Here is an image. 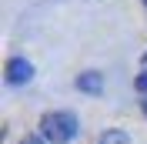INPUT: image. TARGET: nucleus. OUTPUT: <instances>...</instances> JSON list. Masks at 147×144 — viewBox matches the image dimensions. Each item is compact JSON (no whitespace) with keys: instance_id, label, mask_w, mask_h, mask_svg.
I'll list each match as a JSON object with an SVG mask.
<instances>
[{"instance_id":"f257e3e1","label":"nucleus","mask_w":147,"mask_h":144,"mask_svg":"<svg viewBox=\"0 0 147 144\" xmlns=\"http://www.w3.org/2000/svg\"><path fill=\"white\" fill-rule=\"evenodd\" d=\"M77 127L80 124H77V117L70 111H47L40 117V134L50 144H70L77 137Z\"/></svg>"},{"instance_id":"f03ea898","label":"nucleus","mask_w":147,"mask_h":144,"mask_svg":"<svg viewBox=\"0 0 147 144\" xmlns=\"http://www.w3.org/2000/svg\"><path fill=\"white\" fill-rule=\"evenodd\" d=\"M34 77V64L27 57H10L7 60V81L10 84H27Z\"/></svg>"},{"instance_id":"7ed1b4c3","label":"nucleus","mask_w":147,"mask_h":144,"mask_svg":"<svg viewBox=\"0 0 147 144\" xmlns=\"http://www.w3.org/2000/svg\"><path fill=\"white\" fill-rule=\"evenodd\" d=\"M100 87H104V77L97 71H84L77 77V90H84V94H100Z\"/></svg>"},{"instance_id":"20e7f679","label":"nucleus","mask_w":147,"mask_h":144,"mask_svg":"<svg viewBox=\"0 0 147 144\" xmlns=\"http://www.w3.org/2000/svg\"><path fill=\"white\" fill-rule=\"evenodd\" d=\"M97 144H130V137L124 134V131H104V134L97 137Z\"/></svg>"},{"instance_id":"39448f33","label":"nucleus","mask_w":147,"mask_h":144,"mask_svg":"<svg viewBox=\"0 0 147 144\" xmlns=\"http://www.w3.org/2000/svg\"><path fill=\"white\" fill-rule=\"evenodd\" d=\"M134 87H137L140 94L147 97V71H144V74H137V81H134Z\"/></svg>"},{"instance_id":"423d86ee","label":"nucleus","mask_w":147,"mask_h":144,"mask_svg":"<svg viewBox=\"0 0 147 144\" xmlns=\"http://www.w3.org/2000/svg\"><path fill=\"white\" fill-rule=\"evenodd\" d=\"M20 144H44V137H37V134H27Z\"/></svg>"},{"instance_id":"0eeeda50","label":"nucleus","mask_w":147,"mask_h":144,"mask_svg":"<svg viewBox=\"0 0 147 144\" xmlns=\"http://www.w3.org/2000/svg\"><path fill=\"white\" fill-rule=\"evenodd\" d=\"M144 114H147V97H144Z\"/></svg>"},{"instance_id":"6e6552de","label":"nucleus","mask_w":147,"mask_h":144,"mask_svg":"<svg viewBox=\"0 0 147 144\" xmlns=\"http://www.w3.org/2000/svg\"><path fill=\"white\" fill-rule=\"evenodd\" d=\"M144 7H147V0H144Z\"/></svg>"}]
</instances>
